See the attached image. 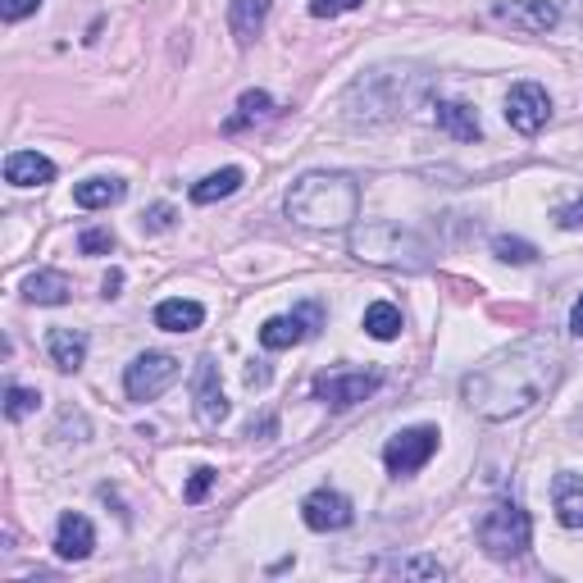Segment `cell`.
I'll return each instance as SVG.
<instances>
[{
	"mask_svg": "<svg viewBox=\"0 0 583 583\" xmlns=\"http://www.w3.org/2000/svg\"><path fill=\"white\" fill-rule=\"evenodd\" d=\"M561 384V351L547 338H524L515 347H506L501 356L488 365H478L461 378V401L474 415H484L493 424L515 420Z\"/></svg>",
	"mask_w": 583,
	"mask_h": 583,
	"instance_id": "6da1fadb",
	"label": "cell"
},
{
	"mask_svg": "<svg viewBox=\"0 0 583 583\" xmlns=\"http://www.w3.org/2000/svg\"><path fill=\"white\" fill-rule=\"evenodd\" d=\"M428 96V73L415 64H378L347 87L342 110L351 123H392Z\"/></svg>",
	"mask_w": 583,
	"mask_h": 583,
	"instance_id": "7a4b0ae2",
	"label": "cell"
},
{
	"mask_svg": "<svg viewBox=\"0 0 583 583\" xmlns=\"http://www.w3.org/2000/svg\"><path fill=\"white\" fill-rule=\"evenodd\" d=\"M283 210L292 223L315 228V233H338L361 219V187L351 173H306L288 187Z\"/></svg>",
	"mask_w": 583,
	"mask_h": 583,
	"instance_id": "3957f363",
	"label": "cell"
},
{
	"mask_svg": "<svg viewBox=\"0 0 583 583\" xmlns=\"http://www.w3.org/2000/svg\"><path fill=\"white\" fill-rule=\"evenodd\" d=\"M351 256L378 265V269H405V274H424L434 265V246H428L415 228H401L392 219H369V223H351L347 233Z\"/></svg>",
	"mask_w": 583,
	"mask_h": 583,
	"instance_id": "277c9868",
	"label": "cell"
},
{
	"mask_svg": "<svg viewBox=\"0 0 583 583\" xmlns=\"http://www.w3.org/2000/svg\"><path fill=\"white\" fill-rule=\"evenodd\" d=\"M474 538L493 561H520L529 551V543H534V524H529V511L520 501H497L478 515Z\"/></svg>",
	"mask_w": 583,
	"mask_h": 583,
	"instance_id": "5b68a950",
	"label": "cell"
},
{
	"mask_svg": "<svg viewBox=\"0 0 583 583\" xmlns=\"http://www.w3.org/2000/svg\"><path fill=\"white\" fill-rule=\"evenodd\" d=\"M183 378V361L169 356V351H142L133 356V365L123 369V392L129 401H156L160 392H169Z\"/></svg>",
	"mask_w": 583,
	"mask_h": 583,
	"instance_id": "8992f818",
	"label": "cell"
},
{
	"mask_svg": "<svg viewBox=\"0 0 583 583\" xmlns=\"http://www.w3.org/2000/svg\"><path fill=\"white\" fill-rule=\"evenodd\" d=\"M378 388H384L378 369H324L315 378V401H324L328 411H351V405H361Z\"/></svg>",
	"mask_w": 583,
	"mask_h": 583,
	"instance_id": "52a82bcc",
	"label": "cell"
},
{
	"mask_svg": "<svg viewBox=\"0 0 583 583\" xmlns=\"http://www.w3.org/2000/svg\"><path fill=\"white\" fill-rule=\"evenodd\" d=\"M438 442H442V434L434 424H415V428H401L397 438H388V447H384V465H388V474H415V470H424L428 461L438 456Z\"/></svg>",
	"mask_w": 583,
	"mask_h": 583,
	"instance_id": "ba28073f",
	"label": "cell"
},
{
	"mask_svg": "<svg viewBox=\"0 0 583 583\" xmlns=\"http://www.w3.org/2000/svg\"><path fill=\"white\" fill-rule=\"evenodd\" d=\"M319 324H324V306H319V301H306V306H296L292 315L265 319V324H260V342H265L269 351H288V347H296V342L315 338Z\"/></svg>",
	"mask_w": 583,
	"mask_h": 583,
	"instance_id": "9c48e42d",
	"label": "cell"
},
{
	"mask_svg": "<svg viewBox=\"0 0 583 583\" xmlns=\"http://www.w3.org/2000/svg\"><path fill=\"white\" fill-rule=\"evenodd\" d=\"M547 119H551V96H547V87H538V83H515L511 96H506V123H511L515 133L534 137V133L547 129Z\"/></svg>",
	"mask_w": 583,
	"mask_h": 583,
	"instance_id": "30bf717a",
	"label": "cell"
},
{
	"mask_svg": "<svg viewBox=\"0 0 583 583\" xmlns=\"http://www.w3.org/2000/svg\"><path fill=\"white\" fill-rule=\"evenodd\" d=\"M192 401H196L201 428H219V424L228 420V397H223V388H219V365H215V356H201V361H196Z\"/></svg>",
	"mask_w": 583,
	"mask_h": 583,
	"instance_id": "8fae6325",
	"label": "cell"
},
{
	"mask_svg": "<svg viewBox=\"0 0 583 583\" xmlns=\"http://www.w3.org/2000/svg\"><path fill=\"white\" fill-rule=\"evenodd\" d=\"M493 19L520 33H551L561 23V5L556 0H493Z\"/></svg>",
	"mask_w": 583,
	"mask_h": 583,
	"instance_id": "7c38bea8",
	"label": "cell"
},
{
	"mask_svg": "<svg viewBox=\"0 0 583 583\" xmlns=\"http://www.w3.org/2000/svg\"><path fill=\"white\" fill-rule=\"evenodd\" d=\"M301 520H306V529H315V534H338V529L356 520V511H351V501L338 488H315L301 501Z\"/></svg>",
	"mask_w": 583,
	"mask_h": 583,
	"instance_id": "4fadbf2b",
	"label": "cell"
},
{
	"mask_svg": "<svg viewBox=\"0 0 583 583\" xmlns=\"http://www.w3.org/2000/svg\"><path fill=\"white\" fill-rule=\"evenodd\" d=\"M92 551H96L92 520L78 515V511H64L60 524H56V556H60V561H87Z\"/></svg>",
	"mask_w": 583,
	"mask_h": 583,
	"instance_id": "5bb4252c",
	"label": "cell"
},
{
	"mask_svg": "<svg viewBox=\"0 0 583 583\" xmlns=\"http://www.w3.org/2000/svg\"><path fill=\"white\" fill-rule=\"evenodd\" d=\"M269 5H274V0H228V33H233L238 46H251L265 33Z\"/></svg>",
	"mask_w": 583,
	"mask_h": 583,
	"instance_id": "9a60e30c",
	"label": "cell"
},
{
	"mask_svg": "<svg viewBox=\"0 0 583 583\" xmlns=\"http://www.w3.org/2000/svg\"><path fill=\"white\" fill-rule=\"evenodd\" d=\"M5 183L46 187V183H56V165H50L46 156H37V150H10L5 156Z\"/></svg>",
	"mask_w": 583,
	"mask_h": 583,
	"instance_id": "2e32d148",
	"label": "cell"
},
{
	"mask_svg": "<svg viewBox=\"0 0 583 583\" xmlns=\"http://www.w3.org/2000/svg\"><path fill=\"white\" fill-rule=\"evenodd\" d=\"M46 351H50V365L73 374V369H83V361H87V333H78V328H50Z\"/></svg>",
	"mask_w": 583,
	"mask_h": 583,
	"instance_id": "e0dca14e",
	"label": "cell"
},
{
	"mask_svg": "<svg viewBox=\"0 0 583 583\" xmlns=\"http://www.w3.org/2000/svg\"><path fill=\"white\" fill-rule=\"evenodd\" d=\"M551 506L566 529H583V474H556L551 478Z\"/></svg>",
	"mask_w": 583,
	"mask_h": 583,
	"instance_id": "ac0fdd59",
	"label": "cell"
},
{
	"mask_svg": "<svg viewBox=\"0 0 583 583\" xmlns=\"http://www.w3.org/2000/svg\"><path fill=\"white\" fill-rule=\"evenodd\" d=\"M434 119H438V129L447 137H456V142H478V137H484V129H478V114L465 106V100H438Z\"/></svg>",
	"mask_w": 583,
	"mask_h": 583,
	"instance_id": "d6986e66",
	"label": "cell"
},
{
	"mask_svg": "<svg viewBox=\"0 0 583 583\" xmlns=\"http://www.w3.org/2000/svg\"><path fill=\"white\" fill-rule=\"evenodd\" d=\"M69 296H73V283L60 269H37L28 283H23V301H33V306H64Z\"/></svg>",
	"mask_w": 583,
	"mask_h": 583,
	"instance_id": "ffe728a7",
	"label": "cell"
},
{
	"mask_svg": "<svg viewBox=\"0 0 583 583\" xmlns=\"http://www.w3.org/2000/svg\"><path fill=\"white\" fill-rule=\"evenodd\" d=\"M201 319H206V306H201V301L169 296L156 306V328H165V333H192V328H201Z\"/></svg>",
	"mask_w": 583,
	"mask_h": 583,
	"instance_id": "44dd1931",
	"label": "cell"
},
{
	"mask_svg": "<svg viewBox=\"0 0 583 583\" xmlns=\"http://www.w3.org/2000/svg\"><path fill=\"white\" fill-rule=\"evenodd\" d=\"M123 196H129V183L123 179H87V183L73 187V201H78L83 210H110Z\"/></svg>",
	"mask_w": 583,
	"mask_h": 583,
	"instance_id": "7402d4cb",
	"label": "cell"
},
{
	"mask_svg": "<svg viewBox=\"0 0 583 583\" xmlns=\"http://www.w3.org/2000/svg\"><path fill=\"white\" fill-rule=\"evenodd\" d=\"M242 183H246V173H242L238 165H228V169H219V173H206L201 183H192V201H196V206H215V201L233 196Z\"/></svg>",
	"mask_w": 583,
	"mask_h": 583,
	"instance_id": "603a6c76",
	"label": "cell"
},
{
	"mask_svg": "<svg viewBox=\"0 0 583 583\" xmlns=\"http://www.w3.org/2000/svg\"><path fill=\"white\" fill-rule=\"evenodd\" d=\"M361 328L374 342H392V338H401L405 319H401V311L392 306V301H374V306H365V315H361Z\"/></svg>",
	"mask_w": 583,
	"mask_h": 583,
	"instance_id": "cb8c5ba5",
	"label": "cell"
},
{
	"mask_svg": "<svg viewBox=\"0 0 583 583\" xmlns=\"http://www.w3.org/2000/svg\"><path fill=\"white\" fill-rule=\"evenodd\" d=\"M269 114H274V96H269V92H242V100H238V114L223 123V133H242L246 123L269 119Z\"/></svg>",
	"mask_w": 583,
	"mask_h": 583,
	"instance_id": "d4e9b609",
	"label": "cell"
},
{
	"mask_svg": "<svg viewBox=\"0 0 583 583\" xmlns=\"http://www.w3.org/2000/svg\"><path fill=\"white\" fill-rule=\"evenodd\" d=\"M493 256L506 260V265H534L538 260V246L524 242V238H511V233H497L493 238Z\"/></svg>",
	"mask_w": 583,
	"mask_h": 583,
	"instance_id": "484cf974",
	"label": "cell"
},
{
	"mask_svg": "<svg viewBox=\"0 0 583 583\" xmlns=\"http://www.w3.org/2000/svg\"><path fill=\"white\" fill-rule=\"evenodd\" d=\"M37 405H41V392L37 388H19V384L5 388V415L10 420H28Z\"/></svg>",
	"mask_w": 583,
	"mask_h": 583,
	"instance_id": "4316f807",
	"label": "cell"
},
{
	"mask_svg": "<svg viewBox=\"0 0 583 583\" xmlns=\"http://www.w3.org/2000/svg\"><path fill=\"white\" fill-rule=\"evenodd\" d=\"M397 574L401 579H442L447 570L434 561V556H411V561H397Z\"/></svg>",
	"mask_w": 583,
	"mask_h": 583,
	"instance_id": "83f0119b",
	"label": "cell"
},
{
	"mask_svg": "<svg viewBox=\"0 0 583 583\" xmlns=\"http://www.w3.org/2000/svg\"><path fill=\"white\" fill-rule=\"evenodd\" d=\"M215 478H219V470H210V465H201V470H192V478H187V488H183V501H206V493L215 488Z\"/></svg>",
	"mask_w": 583,
	"mask_h": 583,
	"instance_id": "f1b7e54d",
	"label": "cell"
},
{
	"mask_svg": "<svg viewBox=\"0 0 583 583\" xmlns=\"http://www.w3.org/2000/svg\"><path fill=\"white\" fill-rule=\"evenodd\" d=\"M78 251H83V256H110L114 233H110V228H87V233L78 238Z\"/></svg>",
	"mask_w": 583,
	"mask_h": 583,
	"instance_id": "f546056e",
	"label": "cell"
},
{
	"mask_svg": "<svg viewBox=\"0 0 583 583\" xmlns=\"http://www.w3.org/2000/svg\"><path fill=\"white\" fill-rule=\"evenodd\" d=\"M41 10V0H0V19L5 23H19V19H28Z\"/></svg>",
	"mask_w": 583,
	"mask_h": 583,
	"instance_id": "4dcf8cb0",
	"label": "cell"
},
{
	"mask_svg": "<svg viewBox=\"0 0 583 583\" xmlns=\"http://www.w3.org/2000/svg\"><path fill=\"white\" fill-rule=\"evenodd\" d=\"M361 0H311V14L315 19H338V14H347V10H356Z\"/></svg>",
	"mask_w": 583,
	"mask_h": 583,
	"instance_id": "1f68e13d",
	"label": "cell"
},
{
	"mask_svg": "<svg viewBox=\"0 0 583 583\" xmlns=\"http://www.w3.org/2000/svg\"><path fill=\"white\" fill-rule=\"evenodd\" d=\"M142 223L150 228V233H165V228H173V210H169V206H150V210L142 215Z\"/></svg>",
	"mask_w": 583,
	"mask_h": 583,
	"instance_id": "d6a6232c",
	"label": "cell"
},
{
	"mask_svg": "<svg viewBox=\"0 0 583 583\" xmlns=\"http://www.w3.org/2000/svg\"><path fill=\"white\" fill-rule=\"evenodd\" d=\"M556 223H561V228H583V201H574V206H561V210H556Z\"/></svg>",
	"mask_w": 583,
	"mask_h": 583,
	"instance_id": "836d02e7",
	"label": "cell"
},
{
	"mask_svg": "<svg viewBox=\"0 0 583 583\" xmlns=\"http://www.w3.org/2000/svg\"><path fill=\"white\" fill-rule=\"evenodd\" d=\"M119 288H123V269H110V274H106V283H100V296H110V301H114Z\"/></svg>",
	"mask_w": 583,
	"mask_h": 583,
	"instance_id": "e575fe53",
	"label": "cell"
},
{
	"mask_svg": "<svg viewBox=\"0 0 583 583\" xmlns=\"http://www.w3.org/2000/svg\"><path fill=\"white\" fill-rule=\"evenodd\" d=\"M265 384H269V369L251 361V369H246V388H265Z\"/></svg>",
	"mask_w": 583,
	"mask_h": 583,
	"instance_id": "d590c367",
	"label": "cell"
},
{
	"mask_svg": "<svg viewBox=\"0 0 583 583\" xmlns=\"http://www.w3.org/2000/svg\"><path fill=\"white\" fill-rule=\"evenodd\" d=\"M570 333H574V338H583V296L574 301V311H570Z\"/></svg>",
	"mask_w": 583,
	"mask_h": 583,
	"instance_id": "8d00e7d4",
	"label": "cell"
},
{
	"mask_svg": "<svg viewBox=\"0 0 583 583\" xmlns=\"http://www.w3.org/2000/svg\"><path fill=\"white\" fill-rule=\"evenodd\" d=\"M570 10H574V14L583 19V0H570Z\"/></svg>",
	"mask_w": 583,
	"mask_h": 583,
	"instance_id": "74e56055",
	"label": "cell"
}]
</instances>
